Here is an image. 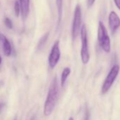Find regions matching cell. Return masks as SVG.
Segmentation results:
<instances>
[{
    "label": "cell",
    "mask_w": 120,
    "mask_h": 120,
    "mask_svg": "<svg viewBox=\"0 0 120 120\" xmlns=\"http://www.w3.org/2000/svg\"><path fill=\"white\" fill-rule=\"evenodd\" d=\"M58 96V84L56 78L54 77L49 89L47 99L44 105V114L48 116L53 112V109L56 104Z\"/></svg>",
    "instance_id": "cell-1"
},
{
    "label": "cell",
    "mask_w": 120,
    "mask_h": 120,
    "mask_svg": "<svg viewBox=\"0 0 120 120\" xmlns=\"http://www.w3.org/2000/svg\"><path fill=\"white\" fill-rule=\"evenodd\" d=\"M98 40L102 49L105 52L109 53L111 49L110 39H109L108 33L107 31V29L102 21H99L98 23Z\"/></svg>",
    "instance_id": "cell-2"
},
{
    "label": "cell",
    "mask_w": 120,
    "mask_h": 120,
    "mask_svg": "<svg viewBox=\"0 0 120 120\" xmlns=\"http://www.w3.org/2000/svg\"><path fill=\"white\" fill-rule=\"evenodd\" d=\"M81 56L82 62L84 64H86L90 59V54L88 50V36H87V30L86 26L83 24L81 28Z\"/></svg>",
    "instance_id": "cell-3"
},
{
    "label": "cell",
    "mask_w": 120,
    "mask_h": 120,
    "mask_svg": "<svg viewBox=\"0 0 120 120\" xmlns=\"http://www.w3.org/2000/svg\"><path fill=\"white\" fill-rule=\"evenodd\" d=\"M119 72V66L118 64H114L110 69L109 72L108 73V74L102 84V89H101L102 94L106 93L109 90V88L112 86L113 83L114 82L116 78L117 77Z\"/></svg>",
    "instance_id": "cell-4"
},
{
    "label": "cell",
    "mask_w": 120,
    "mask_h": 120,
    "mask_svg": "<svg viewBox=\"0 0 120 120\" xmlns=\"http://www.w3.org/2000/svg\"><path fill=\"white\" fill-rule=\"evenodd\" d=\"M81 9L80 5H76L74 14V19H73V23H72V30L71 34L72 38L75 40L81 30Z\"/></svg>",
    "instance_id": "cell-5"
},
{
    "label": "cell",
    "mask_w": 120,
    "mask_h": 120,
    "mask_svg": "<svg viewBox=\"0 0 120 120\" xmlns=\"http://www.w3.org/2000/svg\"><path fill=\"white\" fill-rule=\"evenodd\" d=\"M60 56H61V52L59 49V42L57 40L54 43L48 59L49 67L52 69H54L58 64Z\"/></svg>",
    "instance_id": "cell-6"
},
{
    "label": "cell",
    "mask_w": 120,
    "mask_h": 120,
    "mask_svg": "<svg viewBox=\"0 0 120 120\" xmlns=\"http://www.w3.org/2000/svg\"><path fill=\"white\" fill-rule=\"evenodd\" d=\"M108 22L109 28L112 33H114V32L120 27V18L115 11H112L109 13L108 16Z\"/></svg>",
    "instance_id": "cell-7"
},
{
    "label": "cell",
    "mask_w": 120,
    "mask_h": 120,
    "mask_svg": "<svg viewBox=\"0 0 120 120\" xmlns=\"http://www.w3.org/2000/svg\"><path fill=\"white\" fill-rule=\"evenodd\" d=\"M21 14L23 20H26L28 16L30 10V0H19Z\"/></svg>",
    "instance_id": "cell-8"
},
{
    "label": "cell",
    "mask_w": 120,
    "mask_h": 120,
    "mask_svg": "<svg viewBox=\"0 0 120 120\" xmlns=\"http://www.w3.org/2000/svg\"><path fill=\"white\" fill-rule=\"evenodd\" d=\"M0 39H1L2 44H3L4 53L5 56H9L11 54V45L9 40L3 34L0 35Z\"/></svg>",
    "instance_id": "cell-9"
},
{
    "label": "cell",
    "mask_w": 120,
    "mask_h": 120,
    "mask_svg": "<svg viewBox=\"0 0 120 120\" xmlns=\"http://www.w3.org/2000/svg\"><path fill=\"white\" fill-rule=\"evenodd\" d=\"M56 5L57 8V14H58V24H60L62 18L63 13V0H56Z\"/></svg>",
    "instance_id": "cell-10"
},
{
    "label": "cell",
    "mask_w": 120,
    "mask_h": 120,
    "mask_svg": "<svg viewBox=\"0 0 120 120\" xmlns=\"http://www.w3.org/2000/svg\"><path fill=\"white\" fill-rule=\"evenodd\" d=\"M70 73H71L70 68L66 67L64 69V70L62 73V76H61V86H64V84L67 81V79L68 76H69Z\"/></svg>",
    "instance_id": "cell-11"
},
{
    "label": "cell",
    "mask_w": 120,
    "mask_h": 120,
    "mask_svg": "<svg viewBox=\"0 0 120 120\" xmlns=\"http://www.w3.org/2000/svg\"><path fill=\"white\" fill-rule=\"evenodd\" d=\"M14 11H15V14L16 17H19L20 13H21V9H20V5H19V2L18 0L15 2V4H14Z\"/></svg>",
    "instance_id": "cell-12"
},
{
    "label": "cell",
    "mask_w": 120,
    "mask_h": 120,
    "mask_svg": "<svg viewBox=\"0 0 120 120\" xmlns=\"http://www.w3.org/2000/svg\"><path fill=\"white\" fill-rule=\"evenodd\" d=\"M4 23L6 25V26L9 28V29H11L13 28V23H12V21H11V19L8 17H6L4 19Z\"/></svg>",
    "instance_id": "cell-13"
},
{
    "label": "cell",
    "mask_w": 120,
    "mask_h": 120,
    "mask_svg": "<svg viewBox=\"0 0 120 120\" xmlns=\"http://www.w3.org/2000/svg\"><path fill=\"white\" fill-rule=\"evenodd\" d=\"M48 35H49V33H47V34H45L42 38H41V40H40V43H39V45H38V47H41L45 43V42L47 41V37H48Z\"/></svg>",
    "instance_id": "cell-14"
},
{
    "label": "cell",
    "mask_w": 120,
    "mask_h": 120,
    "mask_svg": "<svg viewBox=\"0 0 120 120\" xmlns=\"http://www.w3.org/2000/svg\"><path fill=\"white\" fill-rule=\"evenodd\" d=\"M95 0H87V7L88 8H90L95 3Z\"/></svg>",
    "instance_id": "cell-15"
},
{
    "label": "cell",
    "mask_w": 120,
    "mask_h": 120,
    "mask_svg": "<svg viewBox=\"0 0 120 120\" xmlns=\"http://www.w3.org/2000/svg\"><path fill=\"white\" fill-rule=\"evenodd\" d=\"M89 119H90V112H89V110L88 109H86V111L85 113L84 120H89Z\"/></svg>",
    "instance_id": "cell-16"
},
{
    "label": "cell",
    "mask_w": 120,
    "mask_h": 120,
    "mask_svg": "<svg viewBox=\"0 0 120 120\" xmlns=\"http://www.w3.org/2000/svg\"><path fill=\"white\" fill-rule=\"evenodd\" d=\"M114 2L117 9L120 11V0H114Z\"/></svg>",
    "instance_id": "cell-17"
},
{
    "label": "cell",
    "mask_w": 120,
    "mask_h": 120,
    "mask_svg": "<svg viewBox=\"0 0 120 120\" xmlns=\"http://www.w3.org/2000/svg\"><path fill=\"white\" fill-rule=\"evenodd\" d=\"M1 63H2V57L0 56V64H1Z\"/></svg>",
    "instance_id": "cell-18"
},
{
    "label": "cell",
    "mask_w": 120,
    "mask_h": 120,
    "mask_svg": "<svg viewBox=\"0 0 120 120\" xmlns=\"http://www.w3.org/2000/svg\"><path fill=\"white\" fill-rule=\"evenodd\" d=\"M69 120H74V118H73V117H70V118L69 119Z\"/></svg>",
    "instance_id": "cell-19"
},
{
    "label": "cell",
    "mask_w": 120,
    "mask_h": 120,
    "mask_svg": "<svg viewBox=\"0 0 120 120\" xmlns=\"http://www.w3.org/2000/svg\"><path fill=\"white\" fill-rule=\"evenodd\" d=\"M14 120H16V119H14Z\"/></svg>",
    "instance_id": "cell-20"
}]
</instances>
